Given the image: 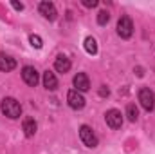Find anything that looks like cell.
<instances>
[{
	"label": "cell",
	"mask_w": 155,
	"mask_h": 154,
	"mask_svg": "<svg viewBox=\"0 0 155 154\" xmlns=\"http://www.w3.org/2000/svg\"><path fill=\"white\" fill-rule=\"evenodd\" d=\"M117 35L121 38H130L134 35V22L130 16H121L117 22Z\"/></svg>",
	"instance_id": "obj_3"
},
{
	"label": "cell",
	"mask_w": 155,
	"mask_h": 154,
	"mask_svg": "<svg viewBox=\"0 0 155 154\" xmlns=\"http://www.w3.org/2000/svg\"><path fill=\"white\" fill-rule=\"evenodd\" d=\"M85 51L88 54H96L97 53V42L92 38V37H87L85 38Z\"/></svg>",
	"instance_id": "obj_14"
},
{
	"label": "cell",
	"mask_w": 155,
	"mask_h": 154,
	"mask_svg": "<svg viewBox=\"0 0 155 154\" xmlns=\"http://www.w3.org/2000/svg\"><path fill=\"white\" fill-rule=\"evenodd\" d=\"M79 138H81V142L87 145V147H97V136L94 134V131L88 127V125H81L79 127Z\"/></svg>",
	"instance_id": "obj_4"
},
{
	"label": "cell",
	"mask_w": 155,
	"mask_h": 154,
	"mask_svg": "<svg viewBox=\"0 0 155 154\" xmlns=\"http://www.w3.org/2000/svg\"><path fill=\"white\" fill-rule=\"evenodd\" d=\"M38 11H40V15H43V18H47L51 22L56 20V16H58V11H56V7H54L52 2H40Z\"/></svg>",
	"instance_id": "obj_6"
},
{
	"label": "cell",
	"mask_w": 155,
	"mask_h": 154,
	"mask_svg": "<svg viewBox=\"0 0 155 154\" xmlns=\"http://www.w3.org/2000/svg\"><path fill=\"white\" fill-rule=\"evenodd\" d=\"M126 116H128L130 121H137V118H139V111H137V107H135L134 103H130V105L126 107Z\"/></svg>",
	"instance_id": "obj_15"
},
{
	"label": "cell",
	"mask_w": 155,
	"mask_h": 154,
	"mask_svg": "<svg viewBox=\"0 0 155 154\" xmlns=\"http://www.w3.org/2000/svg\"><path fill=\"white\" fill-rule=\"evenodd\" d=\"M108 20H110V13H108V11H99V15H97V24H99V26H105V24H108Z\"/></svg>",
	"instance_id": "obj_16"
},
{
	"label": "cell",
	"mask_w": 155,
	"mask_h": 154,
	"mask_svg": "<svg viewBox=\"0 0 155 154\" xmlns=\"http://www.w3.org/2000/svg\"><path fill=\"white\" fill-rule=\"evenodd\" d=\"M29 42H31V45L36 47V49H40V47L43 45V44H41V38H40L38 35H31V37H29Z\"/></svg>",
	"instance_id": "obj_17"
},
{
	"label": "cell",
	"mask_w": 155,
	"mask_h": 154,
	"mask_svg": "<svg viewBox=\"0 0 155 154\" xmlns=\"http://www.w3.org/2000/svg\"><path fill=\"white\" fill-rule=\"evenodd\" d=\"M74 87H78L76 91H88L90 89V80L85 73H78L74 76Z\"/></svg>",
	"instance_id": "obj_10"
},
{
	"label": "cell",
	"mask_w": 155,
	"mask_h": 154,
	"mask_svg": "<svg viewBox=\"0 0 155 154\" xmlns=\"http://www.w3.org/2000/svg\"><path fill=\"white\" fill-rule=\"evenodd\" d=\"M11 5H13L16 11H22V9H24V4H18V2H11Z\"/></svg>",
	"instance_id": "obj_19"
},
{
	"label": "cell",
	"mask_w": 155,
	"mask_h": 154,
	"mask_svg": "<svg viewBox=\"0 0 155 154\" xmlns=\"http://www.w3.org/2000/svg\"><path fill=\"white\" fill-rule=\"evenodd\" d=\"M105 121H107V125H108L110 129H119V127L123 125V114H121V111H117V109L107 111Z\"/></svg>",
	"instance_id": "obj_5"
},
{
	"label": "cell",
	"mask_w": 155,
	"mask_h": 154,
	"mask_svg": "<svg viewBox=\"0 0 155 154\" xmlns=\"http://www.w3.org/2000/svg\"><path fill=\"white\" fill-rule=\"evenodd\" d=\"M108 93H110V91H108V89H107L105 85H103V87L99 89V94H101V96H108Z\"/></svg>",
	"instance_id": "obj_20"
},
{
	"label": "cell",
	"mask_w": 155,
	"mask_h": 154,
	"mask_svg": "<svg viewBox=\"0 0 155 154\" xmlns=\"http://www.w3.org/2000/svg\"><path fill=\"white\" fill-rule=\"evenodd\" d=\"M15 67H16V60L11 58V56L5 54V53H0V71H2V73H9V71H13Z\"/></svg>",
	"instance_id": "obj_9"
},
{
	"label": "cell",
	"mask_w": 155,
	"mask_h": 154,
	"mask_svg": "<svg viewBox=\"0 0 155 154\" xmlns=\"http://www.w3.org/2000/svg\"><path fill=\"white\" fill-rule=\"evenodd\" d=\"M36 131H38V125H36L35 118H25L24 120V132H25V136L31 138V136L36 134Z\"/></svg>",
	"instance_id": "obj_13"
},
{
	"label": "cell",
	"mask_w": 155,
	"mask_h": 154,
	"mask_svg": "<svg viewBox=\"0 0 155 154\" xmlns=\"http://www.w3.org/2000/svg\"><path fill=\"white\" fill-rule=\"evenodd\" d=\"M97 4H99L97 0H83V5L85 7H96Z\"/></svg>",
	"instance_id": "obj_18"
},
{
	"label": "cell",
	"mask_w": 155,
	"mask_h": 154,
	"mask_svg": "<svg viewBox=\"0 0 155 154\" xmlns=\"http://www.w3.org/2000/svg\"><path fill=\"white\" fill-rule=\"evenodd\" d=\"M54 69H56L58 73H69V69H71V60H69L67 56L60 54V56L56 58V62H54Z\"/></svg>",
	"instance_id": "obj_11"
},
{
	"label": "cell",
	"mask_w": 155,
	"mask_h": 154,
	"mask_svg": "<svg viewBox=\"0 0 155 154\" xmlns=\"http://www.w3.org/2000/svg\"><path fill=\"white\" fill-rule=\"evenodd\" d=\"M139 102H141V105H143V109L144 111H148V113H152L155 107V94L152 89H148V87H143L141 91H139Z\"/></svg>",
	"instance_id": "obj_2"
},
{
	"label": "cell",
	"mask_w": 155,
	"mask_h": 154,
	"mask_svg": "<svg viewBox=\"0 0 155 154\" xmlns=\"http://www.w3.org/2000/svg\"><path fill=\"white\" fill-rule=\"evenodd\" d=\"M67 102H69V105L72 107V109H83L85 107V98L81 96V93H78L76 89L74 91H69V94H67Z\"/></svg>",
	"instance_id": "obj_8"
},
{
	"label": "cell",
	"mask_w": 155,
	"mask_h": 154,
	"mask_svg": "<svg viewBox=\"0 0 155 154\" xmlns=\"http://www.w3.org/2000/svg\"><path fill=\"white\" fill-rule=\"evenodd\" d=\"M0 111L7 116V118L16 120V118H20V114H22V105L15 98H4L2 103H0Z\"/></svg>",
	"instance_id": "obj_1"
},
{
	"label": "cell",
	"mask_w": 155,
	"mask_h": 154,
	"mask_svg": "<svg viewBox=\"0 0 155 154\" xmlns=\"http://www.w3.org/2000/svg\"><path fill=\"white\" fill-rule=\"evenodd\" d=\"M22 78H24V82L27 83V85H31V87H36V83H38V71L35 69V67H31V65H25L24 69H22Z\"/></svg>",
	"instance_id": "obj_7"
},
{
	"label": "cell",
	"mask_w": 155,
	"mask_h": 154,
	"mask_svg": "<svg viewBox=\"0 0 155 154\" xmlns=\"http://www.w3.org/2000/svg\"><path fill=\"white\" fill-rule=\"evenodd\" d=\"M43 85L49 89V91H56L58 89V80L54 76L52 71H45L43 73Z\"/></svg>",
	"instance_id": "obj_12"
}]
</instances>
